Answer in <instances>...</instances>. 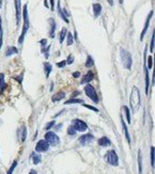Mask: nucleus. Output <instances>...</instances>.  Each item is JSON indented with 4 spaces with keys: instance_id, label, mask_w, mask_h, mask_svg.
<instances>
[{
    "instance_id": "obj_1",
    "label": "nucleus",
    "mask_w": 155,
    "mask_h": 174,
    "mask_svg": "<svg viewBox=\"0 0 155 174\" xmlns=\"http://www.w3.org/2000/svg\"><path fill=\"white\" fill-rule=\"evenodd\" d=\"M129 104H131L132 111L134 113L137 112V110L140 107V93H139L138 88H136V87H133L132 89V93L129 96Z\"/></svg>"
},
{
    "instance_id": "obj_2",
    "label": "nucleus",
    "mask_w": 155,
    "mask_h": 174,
    "mask_svg": "<svg viewBox=\"0 0 155 174\" xmlns=\"http://www.w3.org/2000/svg\"><path fill=\"white\" fill-rule=\"evenodd\" d=\"M21 14H23V17H24V26H23V29H21V34L19 36V38H18V43H19V44H23L24 38H25L27 31L29 29V16H28V6H27V4L24 6Z\"/></svg>"
},
{
    "instance_id": "obj_3",
    "label": "nucleus",
    "mask_w": 155,
    "mask_h": 174,
    "mask_svg": "<svg viewBox=\"0 0 155 174\" xmlns=\"http://www.w3.org/2000/svg\"><path fill=\"white\" fill-rule=\"evenodd\" d=\"M120 57H121V62H122L123 66L126 68V70H131L132 67V63H133V59H132V55L129 51H127L124 48H121L120 49Z\"/></svg>"
},
{
    "instance_id": "obj_4",
    "label": "nucleus",
    "mask_w": 155,
    "mask_h": 174,
    "mask_svg": "<svg viewBox=\"0 0 155 174\" xmlns=\"http://www.w3.org/2000/svg\"><path fill=\"white\" fill-rule=\"evenodd\" d=\"M45 141L48 143V145H51V146H56L60 143V138L58 137V135L53 131H47L45 134Z\"/></svg>"
},
{
    "instance_id": "obj_5",
    "label": "nucleus",
    "mask_w": 155,
    "mask_h": 174,
    "mask_svg": "<svg viewBox=\"0 0 155 174\" xmlns=\"http://www.w3.org/2000/svg\"><path fill=\"white\" fill-rule=\"evenodd\" d=\"M85 93L92 102H94L95 104L99 103V96H97V93H96V91H95L94 87H92L91 85L87 83L85 87Z\"/></svg>"
},
{
    "instance_id": "obj_6",
    "label": "nucleus",
    "mask_w": 155,
    "mask_h": 174,
    "mask_svg": "<svg viewBox=\"0 0 155 174\" xmlns=\"http://www.w3.org/2000/svg\"><path fill=\"white\" fill-rule=\"evenodd\" d=\"M106 160H107V162H108L109 165H114V167H117L119 165V158H118L117 153L114 150H110L107 152V154H106Z\"/></svg>"
},
{
    "instance_id": "obj_7",
    "label": "nucleus",
    "mask_w": 155,
    "mask_h": 174,
    "mask_svg": "<svg viewBox=\"0 0 155 174\" xmlns=\"http://www.w3.org/2000/svg\"><path fill=\"white\" fill-rule=\"evenodd\" d=\"M72 126H73V128L76 131H81V133H84V131H86V130L88 129V125L86 124L84 121L79 120V119H75L72 122Z\"/></svg>"
},
{
    "instance_id": "obj_8",
    "label": "nucleus",
    "mask_w": 155,
    "mask_h": 174,
    "mask_svg": "<svg viewBox=\"0 0 155 174\" xmlns=\"http://www.w3.org/2000/svg\"><path fill=\"white\" fill-rule=\"evenodd\" d=\"M49 148V145L47 143L45 140H40V141L36 143V146H35V151L38 152V153H44V152H47Z\"/></svg>"
},
{
    "instance_id": "obj_9",
    "label": "nucleus",
    "mask_w": 155,
    "mask_h": 174,
    "mask_svg": "<svg viewBox=\"0 0 155 174\" xmlns=\"http://www.w3.org/2000/svg\"><path fill=\"white\" fill-rule=\"evenodd\" d=\"M93 140H94L93 135H91V134H86V135H84V136H81L80 138H79V143H80L81 145H87V144H89V143H91Z\"/></svg>"
},
{
    "instance_id": "obj_10",
    "label": "nucleus",
    "mask_w": 155,
    "mask_h": 174,
    "mask_svg": "<svg viewBox=\"0 0 155 174\" xmlns=\"http://www.w3.org/2000/svg\"><path fill=\"white\" fill-rule=\"evenodd\" d=\"M15 11H16V25H19L21 17V0H14Z\"/></svg>"
},
{
    "instance_id": "obj_11",
    "label": "nucleus",
    "mask_w": 155,
    "mask_h": 174,
    "mask_svg": "<svg viewBox=\"0 0 155 174\" xmlns=\"http://www.w3.org/2000/svg\"><path fill=\"white\" fill-rule=\"evenodd\" d=\"M152 16H153V11H151V12L149 13V15H148L146 19V24H144V29H142V31H141V34H140V40H141V41L144 40V34H146V32L148 31V28H149L150 21H151V18H152Z\"/></svg>"
},
{
    "instance_id": "obj_12",
    "label": "nucleus",
    "mask_w": 155,
    "mask_h": 174,
    "mask_svg": "<svg viewBox=\"0 0 155 174\" xmlns=\"http://www.w3.org/2000/svg\"><path fill=\"white\" fill-rule=\"evenodd\" d=\"M94 79V74H93V72L92 71H89L87 74L84 76V78L81 79V82L80 83H82V85H86V83H89L90 81H92V80Z\"/></svg>"
},
{
    "instance_id": "obj_13",
    "label": "nucleus",
    "mask_w": 155,
    "mask_h": 174,
    "mask_svg": "<svg viewBox=\"0 0 155 174\" xmlns=\"http://www.w3.org/2000/svg\"><path fill=\"white\" fill-rule=\"evenodd\" d=\"M18 137H19V140H21V142H24L25 140H26L27 138V128L26 126H21L19 127V129H18Z\"/></svg>"
},
{
    "instance_id": "obj_14",
    "label": "nucleus",
    "mask_w": 155,
    "mask_h": 174,
    "mask_svg": "<svg viewBox=\"0 0 155 174\" xmlns=\"http://www.w3.org/2000/svg\"><path fill=\"white\" fill-rule=\"evenodd\" d=\"M48 23H49V36L51 38H55V31H56V21L54 18H49L48 19Z\"/></svg>"
},
{
    "instance_id": "obj_15",
    "label": "nucleus",
    "mask_w": 155,
    "mask_h": 174,
    "mask_svg": "<svg viewBox=\"0 0 155 174\" xmlns=\"http://www.w3.org/2000/svg\"><path fill=\"white\" fill-rule=\"evenodd\" d=\"M16 53H18V49L15 46H10L6 50V57H11L13 55H16Z\"/></svg>"
},
{
    "instance_id": "obj_16",
    "label": "nucleus",
    "mask_w": 155,
    "mask_h": 174,
    "mask_svg": "<svg viewBox=\"0 0 155 174\" xmlns=\"http://www.w3.org/2000/svg\"><path fill=\"white\" fill-rule=\"evenodd\" d=\"M92 9H93V13H94V16H95V17L100 16L101 12H102V6H101L100 3H93Z\"/></svg>"
},
{
    "instance_id": "obj_17",
    "label": "nucleus",
    "mask_w": 155,
    "mask_h": 174,
    "mask_svg": "<svg viewBox=\"0 0 155 174\" xmlns=\"http://www.w3.org/2000/svg\"><path fill=\"white\" fill-rule=\"evenodd\" d=\"M121 118H120V120H121V124H122V127H123V130H124V134H125V137H126V140H127V142H131V138H129V130H127V126H126V124H125V122L123 121V118H122V115H120Z\"/></svg>"
},
{
    "instance_id": "obj_18",
    "label": "nucleus",
    "mask_w": 155,
    "mask_h": 174,
    "mask_svg": "<svg viewBox=\"0 0 155 174\" xmlns=\"http://www.w3.org/2000/svg\"><path fill=\"white\" fill-rule=\"evenodd\" d=\"M43 67H44V71H45V76H46V78H48L50 72L53 71V66H51L50 63L45 62V63H43Z\"/></svg>"
},
{
    "instance_id": "obj_19",
    "label": "nucleus",
    "mask_w": 155,
    "mask_h": 174,
    "mask_svg": "<svg viewBox=\"0 0 155 174\" xmlns=\"http://www.w3.org/2000/svg\"><path fill=\"white\" fill-rule=\"evenodd\" d=\"M111 142L107 137H102L101 139H99V145L101 146H109Z\"/></svg>"
},
{
    "instance_id": "obj_20",
    "label": "nucleus",
    "mask_w": 155,
    "mask_h": 174,
    "mask_svg": "<svg viewBox=\"0 0 155 174\" xmlns=\"http://www.w3.org/2000/svg\"><path fill=\"white\" fill-rule=\"evenodd\" d=\"M64 97H65L64 92H58V93H56L55 95H53L51 100H53V102H59L60 99H63Z\"/></svg>"
},
{
    "instance_id": "obj_21",
    "label": "nucleus",
    "mask_w": 155,
    "mask_h": 174,
    "mask_svg": "<svg viewBox=\"0 0 155 174\" xmlns=\"http://www.w3.org/2000/svg\"><path fill=\"white\" fill-rule=\"evenodd\" d=\"M57 10H58V15L60 16V17L63 19V21H65V23H69V18L65 17V15L63 14V12H62V9L61 6H60V0H58V6H57Z\"/></svg>"
},
{
    "instance_id": "obj_22",
    "label": "nucleus",
    "mask_w": 155,
    "mask_h": 174,
    "mask_svg": "<svg viewBox=\"0 0 155 174\" xmlns=\"http://www.w3.org/2000/svg\"><path fill=\"white\" fill-rule=\"evenodd\" d=\"M6 88V83L4 81V75L2 73H0V92H3Z\"/></svg>"
},
{
    "instance_id": "obj_23",
    "label": "nucleus",
    "mask_w": 155,
    "mask_h": 174,
    "mask_svg": "<svg viewBox=\"0 0 155 174\" xmlns=\"http://www.w3.org/2000/svg\"><path fill=\"white\" fill-rule=\"evenodd\" d=\"M66 33H67L66 28H62V30L60 31V33H59V43H60V44L64 41L65 36H66Z\"/></svg>"
},
{
    "instance_id": "obj_24",
    "label": "nucleus",
    "mask_w": 155,
    "mask_h": 174,
    "mask_svg": "<svg viewBox=\"0 0 155 174\" xmlns=\"http://www.w3.org/2000/svg\"><path fill=\"white\" fill-rule=\"evenodd\" d=\"M144 73H146V93L149 92V86H150V81H149V72H148V68L144 65Z\"/></svg>"
},
{
    "instance_id": "obj_25",
    "label": "nucleus",
    "mask_w": 155,
    "mask_h": 174,
    "mask_svg": "<svg viewBox=\"0 0 155 174\" xmlns=\"http://www.w3.org/2000/svg\"><path fill=\"white\" fill-rule=\"evenodd\" d=\"M85 65H86V67H92V66L94 65V60H93V58H92L91 56H88V57H87V60H86Z\"/></svg>"
},
{
    "instance_id": "obj_26",
    "label": "nucleus",
    "mask_w": 155,
    "mask_h": 174,
    "mask_svg": "<svg viewBox=\"0 0 155 174\" xmlns=\"http://www.w3.org/2000/svg\"><path fill=\"white\" fill-rule=\"evenodd\" d=\"M41 155H39V154L36 153H33L32 154V162L34 163V165H38V163H40L41 162Z\"/></svg>"
},
{
    "instance_id": "obj_27",
    "label": "nucleus",
    "mask_w": 155,
    "mask_h": 174,
    "mask_svg": "<svg viewBox=\"0 0 155 174\" xmlns=\"http://www.w3.org/2000/svg\"><path fill=\"white\" fill-rule=\"evenodd\" d=\"M122 110L125 112V115H126V120L129 122V124L131 123V112H129V109L127 106H123L122 107Z\"/></svg>"
},
{
    "instance_id": "obj_28",
    "label": "nucleus",
    "mask_w": 155,
    "mask_h": 174,
    "mask_svg": "<svg viewBox=\"0 0 155 174\" xmlns=\"http://www.w3.org/2000/svg\"><path fill=\"white\" fill-rule=\"evenodd\" d=\"M73 43H74L73 34H72L71 32H67L66 33V44H67V46H71Z\"/></svg>"
},
{
    "instance_id": "obj_29",
    "label": "nucleus",
    "mask_w": 155,
    "mask_h": 174,
    "mask_svg": "<svg viewBox=\"0 0 155 174\" xmlns=\"http://www.w3.org/2000/svg\"><path fill=\"white\" fill-rule=\"evenodd\" d=\"M82 103V99H79V98H71V99L64 102V105H70V104H80Z\"/></svg>"
},
{
    "instance_id": "obj_30",
    "label": "nucleus",
    "mask_w": 155,
    "mask_h": 174,
    "mask_svg": "<svg viewBox=\"0 0 155 174\" xmlns=\"http://www.w3.org/2000/svg\"><path fill=\"white\" fill-rule=\"evenodd\" d=\"M154 44H155V31H153L152 38H151V43H150V51H154Z\"/></svg>"
},
{
    "instance_id": "obj_31",
    "label": "nucleus",
    "mask_w": 155,
    "mask_h": 174,
    "mask_svg": "<svg viewBox=\"0 0 155 174\" xmlns=\"http://www.w3.org/2000/svg\"><path fill=\"white\" fill-rule=\"evenodd\" d=\"M138 167H139V174H142V160H141V152L138 153Z\"/></svg>"
},
{
    "instance_id": "obj_32",
    "label": "nucleus",
    "mask_w": 155,
    "mask_h": 174,
    "mask_svg": "<svg viewBox=\"0 0 155 174\" xmlns=\"http://www.w3.org/2000/svg\"><path fill=\"white\" fill-rule=\"evenodd\" d=\"M154 163H155V148L154 146L151 148V165L154 167Z\"/></svg>"
},
{
    "instance_id": "obj_33",
    "label": "nucleus",
    "mask_w": 155,
    "mask_h": 174,
    "mask_svg": "<svg viewBox=\"0 0 155 174\" xmlns=\"http://www.w3.org/2000/svg\"><path fill=\"white\" fill-rule=\"evenodd\" d=\"M17 163H18L17 160H14V162L12 163V165L10 167L9 171H8V173H6V174H12V173H13V171H14V169L16 168V165H17Z\"/></svg>"
},
{
    "instance_id": "obj_34",
    "label": "nucleus",
    "mask_w": 155,
    "mask_h": 174,
    "mask_svg": "<svg viewBox=\"0 0 155 174\" xmlns=\"http://www.w3.org/2000/svg\"><path fill=\"white\" fill-rule=\"evenodd\" d=\"M49 48H50V45H48L47 47H44V48H42V53H44V55H45V58H48L49 57Z\"/></svg>"
},
{
    "instance_id": "obj_35",
    "label": "nucleus",
    "mask_w": 155,
    "mask_h": 174,
    "mask_svg": "<svg viewBox=\"0 0 155 174\" xmlns=\"http://www.w3.org/2000/svg\"><path fill=\"white\" fill-rule=\"evenodd\" d=\"M153 67V57L149 56L148 57V66L146 68H152Z\"/></svg>"
},
{
    "instance_id": "obj_36",
    "label": "nucleus",
    "mask_w": 155,
    "mask_h": 174,
    "mask_svg": "<svg viewBox=\"0 0 155 174\" xmlns=\"http://www.w3.org/2000/svg\"><path fill=\"white\" fill-rule=\"evenodd\" d=\"M67 134H69V135H71V136H74V135L76 134V130L74 129L72 125H71V126H69V128H67Z\"/></svg>"
},
{
    "instance_id": "obj_37",
    "label": "nucleus",
    "mask_w": 155,
    "mask_h": 174,
    "mask_svg": "<svg viewBox=\"0 0 155 174\" xmlns=\"http://www.w3.org/2000/svg\"><path fill=\"white\" fill-rule=\"evenodd\" d=\"M84 107L85 108H88V109L92 110V111H95V112H99V109H96V108H94L93 106H91V105H88V104H84Z\"/></svg>"
},
{
    "instance_id": "obj_38",
    "label": "nucleus",
    "mask_w": 155,
    "mask_h": 174,
    "mask_svg": "<svg viewBox=\"0 0 155 174\" xmlns=\"http://www.w3.org/2000/svg\"><path fill=\"white\" fill-rule=\"evenodd\" d=\"M66 64H72V63L74 62V57H73V55H70V56L67 57V59H66Z\"/></svg>"
},
{
    "instance_id": "obj_39",
    "label": "nucleus",
    "mask_w": 155,
    "mask_h": 174,
    "mask_svg": "<svg viewBox=\"0 0 155 174\" xmlns=\"http://www.w3.org/2000/svg\"><path fill=\"white\" fill-rule=\"evenodd\" d=\"M23 77H24V74H21L18 77H14V79L17 80L19 83H21V82H23Z\"/></svg>"
},
{
    "instance_id": "obj_40",
    "label": "nucleus",
    "mask_w": 155,
    "mask_h": 174,
    "mask_svg": "<svg viewBox=\"0 0 155 174\" xmlns=\"http://www.w3.org/2000/svg\"><path fill=\"white\" fill-rule=\"evenodd\" d=\"M40 44L42 45V48H44L45 46H46V44H47V40H46V38H42L41 41H40Z\"/></svg>"
},
{
    "instance_id": "obj_41",
    "label": "nucleus",
    "mask_w": 155,
    "mask_h": 174,
    "mask_svg": "<svg viewBox=\"0 0 155 174\" xmlns=\"http://www.w3.org/2000/svg\"><path fill=\"white\" fill-rule=\"evenodd\" d=\"M54 125H55V121H51V122H49V123H48V124L46 125V127H45V128H46V129L48 130V129H50V128H51V127H53Z\"/></svg>"
},
{
    "instance_id": "obj_42",
    "label": "nucleus",
    "mask_w": 155,
    "mask_h": 174,
    "mask_svg": "<svg viewBox=\"0 0 155 174\" xmlns=\"http://www.w3.org/2000/svg\"><path fill=\"white\" fill-rule=\"evenodd\" d=\"M65 65H66V62H65V61H61V62H58L57 63V66H58V67H64Z\"/></svg>"
},
{
    "instance_id": "obj_43",
    "label": "nucleus",
    "mask_w": 155,
    "mask_h": 174,
    "mask_svg": "<svg viewBox=\"0 0 155 174\" xmlns=\"http://www.w3.org/2000/svg\"><path fill=\"white\" fill-rule=\"evenodd\" d=\"M2 19L0 17V36H2Z\"/></svg>"
},
{
    "instance_id": "obj_44",
    "label": "nucleus",
    "mask_w": 155,
    "mask_h": 174,
    "mask_svg": "<svg viewBox=\"0 0 155 174\" xmlns=\"http://www.w3.org/2000/svg\"><path fill=\"white\" fill-rule=\"evenodd\" d=\"M79 76H80V73H79V72H74V73H73L74 78H78Z\"/></svg>"
},
{
    "instance_id": "obj_45",
    "label": "nucleus",
    "mask_w": 155,
    "mask_h": 174,
    "mask_svg": "<svg viewBox=\"0 0 155 174\" xmlns=\"http://www.w3.org/2000/svg\"><path fill=\"white\" fill-rule=\"evenodd\" d=\"M2 36H3V34L2 36H0V48L2 47Z\"/></svg>"
},
{
    "instance_id": "obj_46",
    "label": "nucleus",
    "mask_w": 155,
    "mask_h": 174,
    "mask_svg": "<svg viewBox=\"0 0 155 174\" xmlns=\"http://www.w3.org/2000/svg\"><path fill=\"white\" fill-rule=\"evenodd\" d=\"M29 174H38V172L35 171V170H30Z\"/></svg>"
},
{
    "instance_id": "obj_47",
    "label": "nucleus",
    "mask_w": 155,
    "mask_h": 174,
    "mask_svg": "<svg viewBox=\"0 0 155 174\" xmlns=\"http://www.w3.org/2000/svg\"><path fill=\"white\" fill-rule=\"evenodd\" d=\"M77 95H79V92H78V91L74 92V94H73V97H74V96H77Z\"/></svg>"
},
{
    "instance_id": "obj_48",
    "label": "nucleus",
    "mask_w": 155,
    "mask_h": 174,
    "mask_svg": "<svg viewBox=\"0 0 155 174\" xmlns=\"http://www.w3.org/2000/svg\"><path fill=\"white\" fill-rule=\"evenodd\" d=\"M107 1H108V2H109V4H111V6H112V4H114V1H112V0H107Z\"/></svg>"
},
{
    "instance_id": "obj_49",
    "label": "nucleus",
    "mask_w": 155,
    "mask_h": 174,
    "mask_svg": "<svg viewBox=\"0 0 155 174\" xmlns=\"http://www.w3.org/2000/svg\"><path fill=\"white\" fill-rule=\"evenodd\" d=\"M1 6H2V0H0V9H1Z\"/></svg>"
},
{
    "instance_id": "obj_50",
    "label": "nucleus",
    "mask_w": 155,
    "mask_h": 174,
    "mask_svg": "<svg viewBox=\"0 0 155 174\" xmlns=\"http://www.w3.org/2000/svg\"><path fill=\"white\" fill-rule=\"evenodd\" d=\"M119 2H120V3H123V0H119Z\"/></svg>"
}]
</instances>
